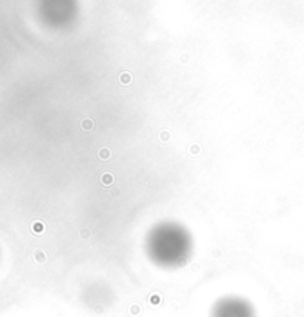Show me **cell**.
Listing matches in <instances>:
<instances>
[{"mask_svg":"<svg viewBox=\"0 0 304 317\" xmlns=\"http://www.w3.org/2000/svg\"><path fill=\"white\" fill-rule=\"evenodd\" d=\"M131 79H132V77H131V74L123 73V74H122V77H120V82L123 83V85H128V83L131 82Z\"/></svg>","mask_w":304,"mask_h":317,"instance_id":"1","label":"cell"},{"mask_svg":"<svg viewBox=\"0 0 304 317\" xmlns=\"http://www.w3.org/2000/svg\"><path fill=\"white\" fill-rule=\"evenodd\" d=\"M108 154H110V153H108V150H101V156H102V157H104V156L108 157Z\"/></svg>","mask_w":304,"mask_h":317,"instance_id":"3","label":"cell"},{"mask_svg":"<svg viewBox=\"0 0 304 317\" xmlns=\"http://www.w3.org/2000/svg\"><path fill=\"white\" fill-rule=\"evenodd\" d=\"M82 126H83L85 129H91V127H93V126H95V123H93L92 120H89V119H85V120H83V123H82Z\"/></svg>","mask_w":304,"mask_h":317,"instance_id":"2","label":"cell"}]
</instances>
